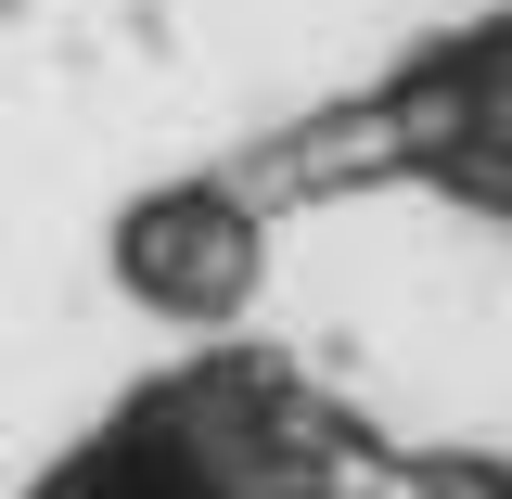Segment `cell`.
<instances>
[{
  "label": "cell",
  "mask_w": 512,
  "mask_h": 499,
  "mask_svg": "<svg viewBox=\"0 0 512 499\" xmlns=\"http://www.w3.org/2000/svg\"><path fill=\"white\" fill-rule=\"evenodd\" d=\"M244 269H256V231L218 205V192H180V205H154L141 231H128V282L154 295V308H231L244 295Z\"/></svg>",
  "instance_id": "1"
}]
</instances>
